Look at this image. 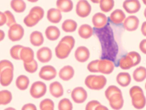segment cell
Masks as SVG:
<instances>
[{"instance_id": "6da1fadb", "label": "cell", "mask_w": 146, "mask_h": 110, "mask_svg": "<svg viewBox=\"0 0 146 110\" xmlns=\"http://www.w3.org/2000/svg\"><path fill=\"white\" fill-rule=\"evenodd\" d=\"M75 44V40L71 36H66L59 42L55 49L57 57L60 59L67 58L69 55Z\"/></svg>"}, {"instance_id": "7a4b0ae2", "label": "cell", "mask_w": 146, "mask_h": 110, "mask_svg": "<svg viewBox=\"0 0 146 110\" xmlns=\"http://www.w3.org/2000/svg\"><path fill=\"white\" fill-rule=\"evenodd\" d=\"M133 105L135 108L140 109L143 108L146 103V99L142 89L135 86L132 87L129 91Z\"/></svg>"}, {"instance_id": "3957f363", "label": "cell", "mask_w": 146, "mask_h": 110, "mask_svg": "<svg viewBox=\"0 0 146 110\" xmlns=\"http://www.w3.org/2000/svg\"><path fill=\"white\" fill-rule=\"evenodd\" d=\"M141 60V56L138 53L132 52L121 58L119 61V65L121 69L128 70L139 64Z\"/></svg>"}, {"instance_id": "277c9868", "label": "cell", "mask_w": 146, "mask_h": 110, "mask_svg": "<svg viewBox=\"0 0 146 110\" xmlns=\"http://www.w3.org/2000/svg\"><path fill=\"white\" fill-rule=\"evenodd\" d=\"M44 15V11L42 8L35 7L31 9L29 14L24 19V22L28 27H33L42 19Z\"/></svg>"}, {"instance_id": "5b68a950", "label": "cell", "mask_w": 146, "mask_h": 110, "mask_svg": "<svg viewBox=\"0 0 146 110\" xmlns=\"http://www.w3.org/2000/svg\"><path fill=\"white\" fill-rule=\"evenodd\" d=\"M85 84L89 89L95 90L102 89L107 83L106 77L102 75H90L85 80Z\"/></svg>"}, {"instance_id": "8992f818", "label": "cell", "mask_w": 146, "mask_h": 110, "mask_svg": "<svg viewBox=\"0 0 146 110\" xmlns=\"http://www.w3.org/2000/svg\"><path fill=\"white\" fill-rule=\"evenodd\" d=\"M24 34V30L20 24L15 23L9 28L8 32L9 39L14 42L20 40Z\"/></svg>"}, {"instance_id": "52a82bcc", "label": "cell", "mask_w": 146, "mask_h": 110, "mask_svg": "<svg viewBox=\"0 0 146 110\" xmlns=\"http://www.w3.org/2000/svg\"><path fill=\"white\" fill-rule=\"evenodd\" d=\"M46 91V84L41 81L36 82L32 85L30 90L32 96L36 99H39L44 96Z\"/></svg>"}, {"instance_id": "ba28073f", "label": "cell", "mask_w": 146, "mask_h": 110, "mask_svg": "<svg viewBox=\"0 0 146 110\" xmlns=\"http://www.w3.org/2000/svg\"><path fill=\"white\" fill-rule=\"evenodd\" d=\"M91 9V6L87 0H80L76 6L77 14L82 18L86 17L89 15Z\"/></svg>"}, {"instance_id": "9c48e42d", "label": "cell", "mask_w": 146, "mask_h": 110, "mask_svg": "<svg viewBox=\"0 0 146 110\" xmlns=\"http://www.w3.org/2000/svg\"><path fill=\"white\" fill-rule=\"evenodd\" d=\"M71 96L72 98L75 103H82L86 100L88 93L82 87H77L72 91Z\"/></svg>"}, {"instance_id": "30bf717a", "label": "cell", "mask_w": 146, "mask_h": 110, "mask_svg": "<svg viewBox=\"0 0 146 110\" xmlns=\"http://www.w3.org/2000/svg\"><path fill=\"white\" fill-rule=\"evenodd\" d=\"M56 74V71L54 67L51 66H46L42 68L39 76L44 80H50L55 78Z\"/></svg>"}, {"instance_id": "8fae6325", "label": "cell", "mask_w": 146, "mask_h": 110, "mask_svg": "<svg viewBox=\"0 0 146 110\" xmlns=\"http://www.w3.org/2000/svg\"><path fill=\"white\" fill-rule=\"evenodd\" d=\"M123 7L129 14L137 13L141 8V5L139 0H125L123 2Z\"/></svg>"}, {"instance_id": "7c38bea8", "label": "cell", "mask_w": 146, "mask_h": 110, "mask_svg": "<svg viewBox=\"0 0 146 110\" xmlns=\"http://www.w3.org/2000/svg\"><path fill=\"white\" fill-rule=\"evenodd\" d=\"M108 100L111 107L114 109H119L123 106L124 100L122 93L114 94L110 97Z\"/></svg>"}, {"instance_id": "4fadbf2b", "label": "cell", "mask_w": 146, "mask_h": 110, "mask_svg": "<svg viewBox=\"0 0 146 110\" xmlns=\"http://www.w3.org/2000/svg\"><path fill=\"white\" fill-rule=\"evenodd\" d=\"M114 64L112 61L107 59L100 60L99 64V72L105 74H111L114 68Z\"/></svg>"}, {"instance_id": "5bb4252c", "label": "cell", "mask_w": 146, "mask_h": 110, "mask_svg": "<svg viewBox=\"0 0 146 110\" xmlns=\"http://www.w3.org/2000/svg\"><path fill=\"white\" fill-rule=\"evenodd\" d=\"M14 69L7 68L1 70V83L3 86L9 85L13 78Z\"/></svg>"}, {"instance_id": "9a60e30c", "label": "cell", "mask_w": 146, "mask_h": 110, "mask_svg": "<svg viewBox=\"0 0 146 110\" xmlns=\"http://www.w3.org/2000/svg\"><path fill=\"white\" fill-rule=\"evenodd\" d=\"M139 23V19L135 16H129L125 20L123 23L124 28L127 30L132 32L136 30Z\"/></svg>"}, {"instance_id": "2e32d148", "label": "cell", "mask_w": 146, "mask_h": 110, "mask_svg": "<svg viewBox=\"0 0 146 110\" xmlns=\"http://www.w3.org/2000/svg\"><path fill=\"white\" fill-rule=\"evenodd\" d=\"M36 56L40 62L43 63H47L52 58V52L50 48L43 47L37 51Z\"/></svg>"}, {"instance_id": "e0dca14e", "label": "cell", "mask_w": 146, "mask_h": 110, "mask_svg": "<svg viewBox=\"0 0 146 110\" xmlns=\"http://www.w3.org/2000/svg\"><path fill=\"white\" fill-rule=\"evenodd\" d=\"M90 56V53L89 50L84 46L78 47L75 54L76 59L78 62L81 63L86 62L89 59Z\"/></svg>"}, {"instance_id": "ac0fdd59", "label": "cell", "mask_w": 146, "mask_h": 110, "mask_svg": "<svg viewBox=\"0 0 146 110\" xmlns=\"http://www.w3.org/2000/svg\"><path fill=\"white\" fill-rule=\"evenodd\" d=\"M108 21V18L104 14L98 13L95 14L92 19L94 27L97 28H101L104 27Z\"/></svg>"}, {"instance_id": "d6986e66", "label": "cell", "mask_w": 146, "mask_h": 110, "mask_svg": "<svg viewBox=\"0 0 146 110\" xmlns=\"http://www.w3.org/2000/svg\"><path fill=\"white\" fill-rule=\"evenodd\" d=\"M75 73L74 69L70 66H64L61 69L59 73V77L64 81H68L74 77Z\"/></svg>"}, {"instance_id": "ffe728a7", "label": "cell", "mask_w": 146, "mask_h": 110, "mask_svg": "<svg viewBox=\"0 0 146 110\" xmlns=\"http://www.w3.org/2000/svg\"><path fill=\"white\" fill-rule=\"evenodd\" d=\"M47 17L48 20L50 22L56 23L61 20L62 16L60 10L53 8L48 11Z\"/></svg>"}, {"instance_id": "44dd1931", "label": "cell", "mask_w": 146, "mask_h": 110, "mask_svg": "<svg viewBox=\"0 0 146 110\" xmlns=\"http://www.w3.org/2000/svg\"><path fill=\"white\" fill-rule=\"evenodd\" d=\"M50 90L51 94L56 98L62 96L64 94V91L62 85L57 81L50 84Z\"/></svg>"}, {"instance_id": "7402d4cb", "label": "cell", "mask_w": 146, "mask_h": 110, "mask_svg": "<svg viewBox=\"0 0 146 110\" xmlns=\"http://www.w3.org/2000/svg\"><path fill=\"white\" fill-rule=\"evenodd\" d=\"M20 57L24 62H30L34 60V52L30 48L24 47L21 51Z\"/></svg>"}, {"instance_id": "603a6c76", "label": "cell", "mask_w": 146, "mask_h": 110, "mask_svg": "<svg viewBox=\"0 0 146 110\" xmlns=\"http://www.w3.org/2000/svg\"><path fill=\"white\" fill-rule=\"evenodd\" d=\"M125 18L126 15L124 12L120 9H117L114 10L110 16L111 21L116 24L122 23Z\"/></svg>"}, {"instance_id": "cb8c5ba5", "label": "cell", "mask_w": 146, "mask_h": 110, "mask_svg": "<svg viewBox=\"0 0 146 110\" xmlns=\"http://www.w3.org/2000/svg\"><path fill=\"white\" fill-rule=\"evenodd\" d=\"M45 34L47 39L51 41H54L59 38L60 35V32L57 27L52 26L46 28Z\"/></svg>"}, {"instance_id": "d4e9b609", "label": "cell", "mask_w": 146, "mask_h": 110, "mask_svg": "<svg viewBox=\"0 0 146 110\" xmlns=\"http://www.w3.org/2000/svg\"><path fill=\"white\" fill-rule=\"evenodd\" d=\"M56 4L58 9L64 13L71 11L74 6L71 0H57Z\"/></svg>"}, {"instance_id": "484cf974", "label": "cell", "mask_w": 146, "mask_h": 110, "mask_svg": "<svg viewBox=\"0 0 146 110\" xmlns=\"http://www.w3.org/2000/svg\"><path fill=\"white\" fill-rule=\"evenodd\" d=\"M131 80L130 75L127 72H120L119 73L116 77V80L117 83L123 87L128 86L130 84Z\"/></svg>"}, {"instance_id": "4316f807", "label": "cell", "mask_w": 146, "mask_h": 110, "mask_svg": "<svg viewBox=\"0 0 146 110\" xmlns=\"http://www.w3.org/2000/svg\"><path fill=\"white\" fill-rule=\"evenodd\" d=\"M31 44L35 46H39L43 43L44 38L42 34L40 32L35 31L33 32L30 36Z\"/></svg>"}, {"instance_id": "83f0119b", "label": "cell", "mask_w": 146, "mask_h": 110, "mask_svg": "<svg viewBox=\"0 0 146 110\" xmlns=\"http://www.w3.org/2000/svg\"><path fill=\"white\" fill-rule=\"evenodd\" d=\"M93 31L92 28L87 24L81 25L79 28L78 34L82 38L87 39L89 38L92 35Z\"/></svg>"}, {"instance_id": "f1b7e54d", "label": "cell", "mask_w": 146, "mask_h": 110, "mask_svg": "<svg viewBox=\"0 0 146 110\" xmlns=\"http://www.w3.org/2000/svg\"><path fill=\"white\" fill-rule=\"evenodd\" d=\"M133 77L137 82L143 81L146 78V68L143 66L136 68L133 72Z\"/></svg>"}, {"instance_id": "f546056e", "label": "cell", "mask_w": 146, "mask_h": 110, "mask_svg": "<svg viewBox=\"0 0 146 110\" xmlns=\"http://www.w3.org/2000/svg\"><path fill=\"white\" fill-rule=\"evenodd\" d=\"M11 6L16 13H22L25 11L26 5L23 0H12Z\"/></svg>"}, {"instance_id": "4dcf8cb0", "label": "cell", "mask_w": 146, "mask_h": 110, "mask_svg": "<svg viewBox=\"0 0 146 110\" xmlns=\"http://www.w3.org/2000/svg\"><path fill=\"white\" fill-rule=\"evenodd\" d=\"M29 80L27 77L23 75L19 76L17 78L16 84L17 87L21 90H25L28 87Z\"/></svg>"}, {"instance_id": "1f68e13d", "label": "cell", "mask_w": 146, "mask_h": 110, "mask_svg": "<svg viewBox=\"0 0 146 110\" xmlns=\"http://www.w3.org/2000/svg\"><path fill=\"white\" fill-rule=\"evenodd\" d=\"M77 27V24L74 20L71 19L66 20L63 23L62 28L66 32H72L75 31Z\"/></svg>"}, {"instance_id": "d6a6232c", "label": "cell", "mask_w": 146, "mask_h": 110, "mask_svg": "<svg viewBox=\"0 0 146 110\" xmlns=\"http://www.w3.org/2000/svg\"><path fill=\"white\" fill-rule=\"evenodd\" d=\"M100 3L101 10L105 13L112 10L115 4L114 0H101Z\"/></svg>"}, {"instance_id": "836d02e7", "label": "cell", "mask_w": 146, "mask_h": 110, "mask_svg": "<svg viewBox=\"0 0 146 110\" xmlns=\"http://www.w3.org/2000/svg\"><path fill=\"white\" fill-rule=\"evenodd\" d=\"M12 99L11 93L7 90H3L0 92V103L6 105L9 103Z\"/></svg>"}, {"instance_id": "e575fe53", "label": "cell", "mask_w": 146, "mask_h": 110, "mask_svg": "<svg viewBox=\"0 0 146 110\" xmlns=\"http://www.w3.org/2000/svg\"><path fill=\"white\" fill-rule=\"evenodd\" d=\"M23 47L20 45H16L12 47L10 50V55L12 58L17 60H21L20 52Z\"/></svg>"}, {"instance_id": "d590c367", "label": "cell", "mask_w": 146, "mask_h": 110, "mask_svg": "<svg viewBox=\"0 0 146 110\" xmlns=\"http://www.w3.org/2000/svg\"><path fill=\"white\" fill-rule=\"evenodd\" d=\"M73 106L72 103L68 99L65 98L60 100L58 105L59 110H72Z\"/></svg>"}, {"instance_id": "8d00e7d4", "label": "cell", "mask_w": 146, "mask_h": 110, "mask_svg": "<svg viewBox=\"0 0 146 110\" xmlns=\"http://www.w3.org/2000/svg\"><path fill=\"white\" fill-rule=\"evenodd\" d=\"M24 66L25 70L31 73L35 72L37 70L38 68L37 63L34 59L29 63L24 62Z\"/></svg>"}, {"instance_id": "74e56055", "label": "cell", "mask_w": 146, "mask_h": 110, "mask_svg": "<svg viewBox=\"0 0 146 110\" xmlns=\"http://www.w3.org/2000/svg\"><path fill=\"white\" fill-rule=\"evenodd\" d=\"M40 109L44 110H54V102L49 99H46L40 103Z\"/></svg>"}, {"instance_id": "f35d334b", "label": "cell", "mask_w": 146, "mask_h": 110, "mask_svg": "<svg viewBox=\"0 0 146 110\" xmlns=\"http://www.w3.org/2000/svg\"><path fill=\"white\" fill-rule=\"evenodd\" d=\"M6 19L7 25L9 28L12 25L16 23L15 17L9 11L4 12Z\"/></svg>"}, {"instance_id": "ab89813d", "label": "cell", "mask_w": 146, "mask_h": 110, "mask_svg": "<svg viewBox=\"0 0 146 110\" xmlns=\"http://www.w3.org/2000/svg\"><path fill=\"white\" fill-rule=\"evenodd\" d=\"M121 93V91L117 87L114 85H111L106 91L105 95L106 99H108L112 95L117 93Z\"/></svg>"}, {"instance_id": "60d3db41", "label": "cell", "mask_w": 146, "mask_h": 110, "mask_svg": "<svg viewBox=\"0 0 146 110\" xmlns=\"http://www.w3.org/2000/svg\"><path fill=\"white\" fill-rule=\"evenodd\" d=\"M100 60H96L92 61L88 65L87 68L88 70L92 72H99V64Z\"/></svg>"}, {"instance_id": "b9f144b4", "label": "cell", "mask_w": 146, "mask_h": 110, "mask_svg": "<svg viewBox=\"0 0 146 110\" xmlns=\"http://www.w3.org/2000/svg\"><path fill=\"white\" fill-rule=\"evenodd\" d=\"M7 68L14 69L13 65L8 60H3L1 61V63H0L1 70Z\"/></svg>"}, {"instance_id": "7bdbcfd3", "label": "cell", "mask_w": 146, "mask_h": 110, "mask_svg": "<svg viewBox=\"0 0 146 110\" xmlns=\"http://www.w3.org/2000/svg\"><path fill=\"white\" fill-rule=\"evenodd\" d=\"M101 103L96 101H92L89 102L87 105L86 109L87 110H95Z\"/></svg>"}, {"instance_id": "ee69618b", "label": "cell", "mask_w": 146, "mask_h": 110, "mask_svg": "<svg viewBox=\"0 0 146 110\" xmlns=\"http://www.w3.org/2000/svg\"><path fill=\"white\" fill-rule=\"evenodd\" d=\"M140 50L143 54H146V39L142 40L139 45Z\"/></svg>"}, {"instance_id": "f6af8a7d", "label": "cell", "mask_w": 146, "mask_h": 110, "mask_svg": "<svg viewBox=\"0 0 146 110\" xmlns=\"http://www.w3.org/2000/svg\"><path fill=\"white\" fill-rule=\"evenodd\" d=\"M22 110H36V106L33 104L29 103L26 104L22 107Z\"/></svg>"}, {"instance_id": "bcb514c9", "label": "cell", "mask_w": 146, "mask_h": 110, "mask_svg": "<svg viewBox=\"0 0 146 110\" xmlns=\"http://www.w3.org/2000/svg\"><path fill=\"white\" fill-rule=\"evenodd\" d=\"M1 26H2L6 23V16L4 13L1 12Z\"/></svg>"}, {"instance_id": "7dc6e473", "label": "cell", "mask_w": 146, "mask_h": 110, "mask_svg": "<svg viewBox=\"0 0 146 110\" xmlns=\"http://www.w3.org/2000/svg\"><path fill=\"white\" fill-rule=\"evenodd\" d=\"M141 30L143 35L146 36V21L143 23L141 27Z\"/></svg>"}, {"instance_id": "c3c4849f", "label": "cell", "mask_w": 146, "mask_h": 110, "mask_svg": "<svg viewBox=\"0 0 146 110\" xmlns=\"http://www.w3.org/2000/svg\"><path fill=\"white\" fill-rule=\"evenodd\" d=\"M107 107L105 106L102 105L101 104L97 107L95 110H108Z\"/></svg>"}, {"instance_id": "681fc988", "label": "cell", "mask_w": 146, "mask_h": 110, "mask_svg": "<svg viewBox=\"0 0 146 110\" xmlns=\"http://www.w3.org/2000/svg\"><path fill=\"white\" fill-rule=\"evenodd\" d=\"M5 37V34L4 32L1 30V41L3 40L4 38Z\"/></svg>"}, {"instance_id": "f907efd6", "label": "cell", "mask_w": 146, "mask_h": 110, "mask_svg": "<svg viewBox=\"0 0 146 110\" xmlns=\"http://www.w3.org/2000/svg\"><path fill=\"white\" fill-rule=\"evenodd\" d=\"M91 1L93 3L97 4L100 3L101 0H91Z\"/></svg>"}, {"instance_id": "816d5d0a", "label": "cell", "mask_w": 146, "mask_h": 110, "mask_svg": "<svg viewBox=\"0 0 146 110\" xmlns=\"http://www.w3.org/2000/svg\"><path fill=\"white\" fill-rule=\"evenodd\" d=\"M28 1L31 3H35L38 1V0H28Z\"/></svg>"}, {"instance_id": "f5cc1de1", "label": "cell", "mask_w": 146, "mask_h": 110, "mask_svg": "<svg viewBox=\"0 0 146 110\" xmlns=\"http://www.w3.org/2000/svg\"><path fill=\"white\" fill-rule=\"evenodd\" d=\"M144 15L145 17L146 18V8L145 9L144 11Z\"/></svg>"}, {"instance_id": "db71d44e", "label": "cell", "mask_w": 146, "mask_h": 110, "mask_svg": "<svg viewBox=\"0 0 146 110\" xmlns=\"http://www.w3.org/2000/svg\"><path fill=\"white\" fill-rule=\"evenodd\" d=\"M142 1L144 4L146 5V0H142Z\"/></svg>"}, {"instance_id": "11a10c76", "label": "cell", "mask_w": 146, "mask_h": 110, "mask_svg": "<svg viewBox=\"0 0 146 110\" xmlns=\"http://www.w3.org/2000/svg\"><path fill=\"white\" fill-rule=\"evenodd\" d=\"M145 89L146 90V83L145 85Z\"/></svg>"}]
</instances>
